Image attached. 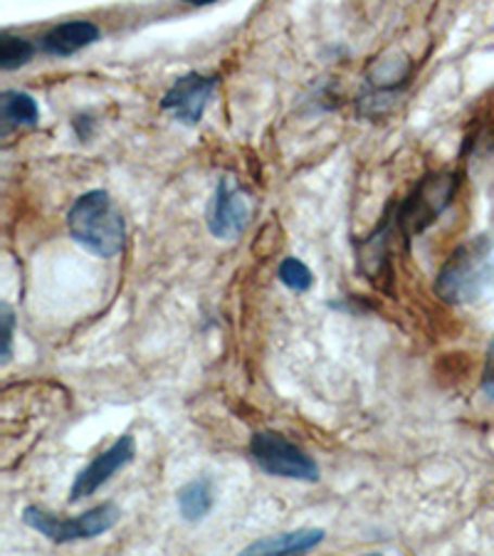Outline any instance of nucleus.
<instances>
[{
  "mask_svg": "<svg viewBox=\"0 0 494 556\" xmlns=\"http://www.w3.org/2000/svg\"><path fill=\"white\" fill-rule=\"evenodd\" d=\"M0 325H3V358L0 366H8L13 358V331H15V312L8 302L0 304Z\"/></svg>",
  "mask_w": 494,
  "mask_h": 556,
  "instance_id": "2eb2a0df",
  "label": "nucleus"
},
{
  "mask_svg": "<svg viewBox=\"0 0 494 556\" xmlns=\"http://www.w3.org/2000/svg\"><path fill=\"white\" fill-rule=\"evenodd\" d=\"M33 55L35 45L30 40H25L23 35H13L8 30L0 35V70L3 72L21 70L23 65H28Z\"/></svg>",
  "mask_w": 494,
  "mask_h": 556,
  "instance_id": "ddd939ff",
  "label": "nucleus"
},
{
  "mask_svg": "<svg viewBox=\"0 0 494 556\" xmlns=\"http://www.w3.org/2000/svg\"><path fill=\"white\" fill-rule=\"evenodd\" d=\"M457 191V176L453 174H430L420 181L406 201L395 205L391 215L395 228L403 240H410L423 232L426 228L443 215L447 205L453 203Z\"/></svg>",
  "mask_w": 494,
  "mask_h": 556,
  "instance_id": "7ed1b4c3",
  "label": "nucleus"
},
{
  "mask_svg": "<svg viewBox=\"0 0 494 556\" xmlns=\"http://www.w3.org/2000/svg\"><path fill=\"white\" fill-rule=\"evenodd\" d=\"M482 391L484 396L494 401V337L487 346V354H484V369H482Z\"/></svg>",
  "mask_w": 494,
  "mask_h": 556,
  "instance_id": "dca6fc26",
  "label": "nucleus"
},
{
  "mask_svg": "<svg viewBox=\"0 0 494 556\" xmlns=\"http://www.w3.org/2000/svg\"><path fill=\"white\" fill-rule=\"evenodd\" d=\"M277 277H280V282L287 287V290L300 292V294L309 292L314 285L312 270L296 257H284L280 263V270H277Z\"/></svg>",
  "mask_w": 494,
  "mask_h": 556,
  "instance_id": "4468645a",
  "label": "nucleus"
},
{
  "mask_svg": "<svg viewBox=\"0 0 494 556\" xmlns=\"http://www.w3.org/2000/svg\"><path fill=\"white\" fill-rule=\"evenodd\" d=\"M183 3H188V5H211V3H215V0H183Z\"/></svg>",
  "mask_w": 494,
  "mask_h": 556,
  "instance_id": "a211bd4d",
  "label": "nucleus"
},
{
  "mask_svg": "<svg viewBox=\"0 0 494 556\" xmlns=\"http://www.w3.org/2000/svg\"><path fill=\"white\" fill-rule=\"evenodd\" d=\"M122 519V509L114 502H102L92 509H87L85 515L60 519L42 507H25L23 509V522L35 532H40L45 540L55 544H69V542H83L94 540L114 529V525Z\"/></svg>",
  "mask_w": 494,
  "mask_h": 556,
  "instance_id": "20e7f679",
  "label": "nucleus"
},
{
  "mask_svg": "<svg viewBox=\"0 0 494 556\" xmlns=\"http://www.w3.org/2000/svg\"><path fill=\"white\" fill-rule=\"evenodd\" d=\"M176 502H178V513L186 519V522H203L205 517L211 515L213 509V482L208 478H195L191 482L176 492Z\"/></svg>",
  "mask_w": 494,
  "mask_h": 556,
  "instance_id": "9b49d317",
  "label": "nucleus"
},
{
  "mask_svg": "<svg viewBox=\"0 0 494 556\" xmlns=\"http://www.w3.org/2000/svg\"><path fill=\"white\" fill-rule=\"evenodd\" d=\"M0 119H3L5 131L13 127H35L40 119L38 102L30 94L8 89V92L0 94Z\"/></svg>",
  "mask_w": 494,
  "mask_h": 556,
  "instance_id": "f8f14e48",
  "label": "nucleus"
},
{
  "mask_svg": "<svg viewBox=\"0 0 494 556\" xmlns=\"http://www.w3.org/2000/svg\"><path fill=\"white\" fill-rule=\"evenodd\" d=\"M325 542V529H294L245 546L242 554H304Z\"/></svg>",
  "mask_w": 494,
  "mask_h": 556,
  "instance_id": "9d476101",
  "label": "nucleus"
},
{
  "mask_svg": "<svg viewBox=\"0 0 494 556\" xmlns=\"http://www.w3.org/2000/svg\"><path fill=\"white\" fill-rule=\"evenodd\" d=\"M215 87H218V77L188 72V75L178 77L176 83L170 85L164 100H161V110L174 114L181 124L195 127V124H201L203 119L205 106H208Z\"/></svg>",
  "mask_w": 494,
  "mask_h": 556,
  "instance_id": "6e6552de",
  "label": "nucleus"
},
{
  "mask_svg": "<svg viewBox=\"0 0 494 556\" xmlns=\"http://www.w3.org/2000/svg\"><path fill=\"white\" fill-rule=\"evenodd\" d=\"M494 290V253L487 240H472L447 257L435 294L447 304H472Z\"/></svg>",
  "mask_w": 494,
  "mask_h": 556,
  "instance_id": "f03ea898",
  "label": "nucleus"
},
{
  "mask_svg": "<svg viewBox=\"0 0 494 556\" xmlns=\"http://www.w3.org/2000/svg\"><path fill=\"white\" fill-rule=\"evenodd\" d=\"M89 129H92V119L89 116H77L75 119V131L79 139H87L89 137Z\"/></svg>",
  "mask_w": 494,
  "mask_h": 556,
  "instance_id": "f3484780",
  "label": "nucleus"
},
{
  "mask_svg": "<svg viewBox=\"0 0 494 556\" xmlns=\"http://www.w3.org/2000/svg\"><path fill=\"white\" fill-rule=\"evenodd\" d=\"M67 228L77 245L87 253L110 260L122 253L127 228L119 208H116L112 195L106 191H87L72 203L67 211Z\"/></svg>",
  "mask_w": 494,
  "mask_h": 556,
  "instance_id": "f257e3e1",
  "label": "nucleus"
},
{
  "mask_svg": "<svg viewBox=\"0 0 494 556\" xmlns=\"http://www.w3.org/2000/svg\"><path fill=\"white\" fill-rule=\"evenodd\" d=\"M134 455H137V445H134L131 435H122L119 441H114L104 453H99L87 468L77 472L75 482H72L69 488L72 505L85 497H92L94 492L102 485H106L116 472L127 468V465L134 460Z\"/></svg>",
  "mask_w": 494,
  "mask_h": 556,
  "instance_id": "0eeeda50",
  "label": "nucleus"
},
{
  "mask_svg": "<svg viewBox=\"0 0 494 556\" xmlns=\"http://www.w3.org/2000/svg\"><path fill=\"white\" fill-rule=\"evenodd\" d=\"M205 223L213 238L218 240H238L250 223V199L240 184L230 176H223L205 213Z\"/></svg>",
  "mask_w": 494,
  "mask_h": 556,
  "instance_id": "423d86ee",
  "label": "nucleus"
},
{
  "mask_svg": "<svg viewBox=\"0 0 494 556\" xmlns=\"http://www.w3.org/2000/svg\"><path fill=\"white\" fill-rule=\"evenodd\" d=\"M250 455L257 468L273 475V478L296 480V482H319V465L312 455L302 451L282 433L273 430H257L250 438Z\"/></svg>",
  "mask_w": 494,
  "mask_h": 556,
  "instance_id": "39448f33",
  "label": "nucleus"
},
{
  "mask_svg": "<svg viewBox=\"0 0 494 556\" xmlns=\"http://www.w3.org/2000/svg\"><path fill=\"white\" fill-rule=\"evenodd\" d=\"M102 38V33L94 23L89 21H69L55 25V28L48 30L40 40V50L45 55L52 58H69L75 52L89 48V45Z\"/></svg>",
  "mask_w": 494,
  "mask_h": 556,
  "instance_id": "1a4fd4ad",
  "label": "nucleus"
}]
</instances>
